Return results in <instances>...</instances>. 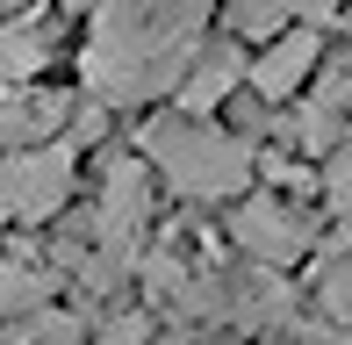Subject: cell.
Returning <instances> with one entry per match:
<instances>
[{"label": "cell", "instance_id": "8992f818", "mask_svg": "<svg viewBox=\"0 0 352 345\" xmlns=\"http://www.w3.org/2000/svg\"><path fill=\"white\" fill-rule=\"evenodd\" d=\"M316 58H324V36H316V22L280 29V36L266 43L259 58H252V93H259V101H287V93H295V87L316 72Z\"/></svg>", "mask_w": 352, "mask_h": 345}, {"label": "cell", "instance_id": "30bf717a", "mask_svg": "<svg viewBox=\"0 0 352 345\" xmlns=\"http://www.w3.org/2000/svg\"><path fill=\"white\" fill-rule=\"evenodd\" d=\"M51 58L43 22H0V87H29Z\"/></svg>", "mask_w": 352, "mask_h": 345}, {"label": "cell", "instance_id": "4fadbf2b", "mask_svg": "<svg viewBox=\"0 0 352 345\" xmlns=\"http://www.w3.org/2000/svg\"><path fill=\"white\" fill-rule=\"evenodd\" d=\"M8 345H79V317H65V309H43V317H29Z\"/></svg>", "mask_w": 352, "mask_h": 345}, {"label": "cell", "instance_id": "ba28073f", "mask_svg": "<svg viewBox=\"0 0 352 345\" xmlns=\"http://www.w3.org/2000/svg\"><path fill=\"white\" fill-rule=\"evenodd\" d=\"M237 80H252V65L230 51V43H216V51H201V65L187 72V87H180V108L187 115H209L216 101H230V87Z\"/></svg>", "mask_w": 352, "mask_h": 345}, {"label": "cell", "instance_id": "7c38bea8", "mask_svg": "<svg viewBox=\"0 0 352 345\" xmlns=\"http://www.w3.org/2000/svg\"><path fill=\"white\" fill-rule=\"evenodd\" d=\"M309 288H316V309H324V317L352 324V252H345V259H324Z\"/></svg>", "mask_w": 352, "mask_h": 345}, {"label": "cell", "instance_id": "277c9868", "mask_svg": "<svg viewBox=\"0 0 352 345\" xmlns=\"http://www.w3.org/2000/svg\"><path fill=\"white\" fill-rule=\"evenodd\" d=\"M65 115H79L72 108V93H58V87H0V144H14V151H36V144H51L58 130H65Z\"/></svg>", "mask_w": 352, "mask_h": 345}, {"label": "cell", "instance_id": "5b68a950", "mask_svg": "<svg viewBox=\"0 0 352 345\" xmlns=\"http://www.w3.org/2000/svg\"><path fill=\"white\" fill-rule=\"evenodd\" d=\"M230 238L245 245L259 266H295L302 252H309V216L280 209V201H245L230 223Z\"/></svg>", "mask_w": 352, "mask_h": 345}, {"label": "cell", "instance_id": "2e32d148", "mask_svg": "<svg viewBox=\"0 0 352 345\" xmlns=\"http://www.w3.org/2000/svg\"><path fill=\"white\" fill-rule=\"evenodd\" d=\"M72 8H87V0H72Z\"/></svg>", "mask_w": 352, "mask_h": 345}, {"label": "cell", "instance_id": "7a4b0ae2", "mask_svg": "<svg viewBox=\"0 0 352 345\" xmlns=\"http://www.w3.org/2000/svg\"><path fill=\"white\" fill-rule=\"evenodd\" d=\"M144 151L158 159L166 187H173V194H187V201H230V194H245L252 166H259L245 137H223V130L187 122V115L144 122Z\"/></svg>", "mask_w": 352, "mask_h": 345}, {"label": "cell", "instance_id": "9a60e30c", "mask_svg": "<svg viewBox=\"0 0 352 345\" xmlns=\"http://www.w3.org/2000/svg\"><path fill=\"white\" fill-rule=\"evenodd\" d=\"M324 201H331V209H352V144L345 151H331V166H324Z\"/></svg>", "mask_w": 352, "mask_h": 345}, {"label": "cell", "instance_id": "52a82bcc", "mask_svg": "<svg viewBox=\"0 0 352 345\" xmlns=\"http://www.w3.org/2000/svg\"><path fill=\"white\" fill-rule=\"evenodd\" d=\"M144 216H151V172L137 159H116L108 166V187H101V216H94L101 245H137Z\"/></svg>", "mask_w": 352, "mask_h": 345}, {"label": "cell", "instance_id": "8fae6325", "mask_svg": "<svg viewBox=\"0 0 352 345\" xmlns=\"http://www.w3.org/2000/svg\"><path fill=\"white\" fill-rule=\"evenodd\" d=\"M51 309V274L36 259H0V317H43Z\"/></svg>", "mask_w": 352, "mask_h": 345}, {"label": "cell", "instance_id": "9c48e42d", "mask_svg": "<svg viewBox=\"0 0 352 345\" xmlns=\"http://www.w3.org/2000/svg\"><path fill=\"white\" fill-rule=\"evenodd\" d=\"M230 14H237V29H252V36H280V29H295V14L302 22H331L338 0H230Z\"/></svg>", "mask_w": 352, "mask_h": 345}, {"label": "cell", "instance_id": "3957f363", "mask_svg": "<svg viewBox=\"0 0 352 345\" xmlns=\"http://www.w3.org/2000/svg\"><path fill=\"white\" fill-rule=\"evenodd\" d=\"M72 194V144H36L0 166V223H51Z\"/></svg>", "mask_w": 352, "mask_h": 345}, {"label": "cell", "instance_id": "6da1fadb", "mask_svg": "<svg viewBox=\"0 0 352 345\" xmlns=\"http://www.w3.org/2000/svg\"><path fill=\"white\" fill-rule=\"evenodd\" d=\"M201 22H209V0H101L79 58L94 101L130 108L187 87V72L201 65Z\"/></svg>", "mask_w": 352, "mask_h": 345}, {"label": "cell", "instance_id": "5bb4252c", "mask_svg": "<svg viewBox=\"0 0 352 345\" xmlns=\"http://www.w3.org/2000/svg\"><path fill=\"white\" fill-rule=\"evenodd\" d=\"M94 345H151V317H144V309H122V317L101 324V338H94Z\"/></svg>", "mask_w": 352, "mask_h": 345}]
</instances>
